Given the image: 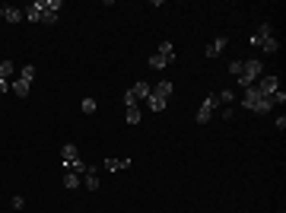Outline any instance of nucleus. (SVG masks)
Masks as SVG:
<instances>
[{
    "label": "nucleus",
    "instance_id": "1",
    "mask_svg": "<svg viewBox=\"0 0 286 213\" xmlns=\"http://www.w3.org/2000/svg\"><path fill=\"white\" fill-rule=\"evenodd\" d=\"M242 105L248 108V112H255V115H267V112H274V102L271 96H261L255 86H248L245 92H242Z\"/></svg>",
    "mask_w": 286,
    "mask_h": 213
},
{
    "label": "nucleus",
    "instance_id": "2",
    "mask_svg": "<svg viewBox=\"0 0 286 213\" xmlns=\"http://www.w3.org/2000/svg\"><path fill=\"white\" fill-rule=\"evenodd\" d=\"M258 76H264V64H261V61H255V57H248V61H242V73L236 76V83L248 89V86H255Z\"/></svg>",
    "mask_w": 286,
    "mask_h": 213
},
{
    "label": "nucleus",
    "instance_id": "3",
    "mask_svg": "<svg viewBox=\"0 0 286 213\" xmlns=\"http://www.w3.org/2000/svg\"><path fill=\"white\" fill-rule=\"evenodd\" d=\"M213 112H220V102H216V92H210V96H204V105L197 108L194 121H197V124H207V121L213 118Z\"/></svg>",
    "mask_w": 286,
    "mask_h": 213
},
{
    "label": "nucleus",
    "instance_id": "4",
    "mask_svg": "<svg viewBox=\"0 0 286 213\" xmlns=\"http://www.w3.org/2000/svg\"><path fill=\"white\" fill-rule=\"evenodd\" d=\"M60 6H64V0H41V25H54Z\"/></svg>",
    "mask_w": 286,
    "mask_h": 213
},
{
    "label": "nucleus",
    "instance_id": "5",
    "mask_svg": "<svg viewBox=\"0 0 286 213\" xmlns=\"http://www.w3.org/2000/svg\"><path fill=\"white\" fill-rule=\"evenodd\" d=\"M255 89L261 92V96H274V92L280 89V76H271V73H267V76H258V80H255Z\"/></svg>",
    "mask_w": 286,
    "mask_h": 213
},
{
    "label": "nucleus",
    "instance_id": "6",
    "mask_svg": "<svg viewBox=\"0 0 286 213\" xmlns=\"http://www.w3.org/2000/svg\"><path fill=\"white\" fill-rule=\"evenodd\" d=\"M271 35H274V25H271V22H261V25L255 29V35H248V45H251V48H261V41L271 38Z\"/></svg>",
    "mask_w": 286,
    "mask_h": 213
},
{
    "label": "nucleus",
    "instance_id": "7",
    "mask_svg": "<svg viewBox=\"0 0 286 213\" xmlns=\"http://www.w3.org/2000/svg\"><path fill=\"white\" fill-rule=\"evenodd\" d=\"M226 45H229V35H216L210 45L204 48V57H220L223 51H226Z\"/></svg>",
    "mask_w": 286,
    "mask_h": 213
},
{
    "label": "nucleus",
    "instance_id": "8",
    "mask_svg": "<svg viewBox=\"0 0 286 213\" xmlns=\"http://www.w3.org/2000/svg\"><path fill=\"white\" fill-rule=\"evenodd\" d=\"M150 92H153V86H150L146 80H137L134 86H131V96H134L137 102H146V99H150Z\"/></svg>",
    "mask_w": 286,
    "mask_h": 213
},
{
    "label": "nucleus",
    "instance_id": "9",
    "mask_svg": "<svg viewBox=\"0 0 286 213\" xmlns=\"http://www.w3.org/2000/svg\"><path fill=\"white\" fill-rule=\"evenodd\" d=\"M83 188L86 191H99V169H95V166H89L83 172Z\"/></svg>",
    "mask_w": 286,
    "mask_h": 213
},
{
    "label": "nucleus",
    "instance_id": "10",
    "mask_svg": "<svg viewBox=\"0 0 286 213\" xmlns=\"http://www.w3.org/2000/svg\"><path fill=\"white\" fill-rule=\"evenodd\" d=\"M76 159H80V150H76V143H64V147H60V163L70 166V163H76Z\"/></svg>",
    "mask_w": 286,
    "mask_h": 213
},
{
    "label": "nucleus",
    "instance_id": "11",
    "mask_svg": "<svg viewBox=\"0 0 286 213\" xmlns=\"http://www.w3.org/2000/svg\"><path fill=\"white\" fill-rule=\"evenodd\" d=\"M172 92H175V83H172V80H159L153 86V96H159V99H166V102H169Z\"/></svg>",
    "mask_w": 286,
    "mask_h": 213
},
{
    "label": "nucleus",
    "instance_id": "12",
    "mask_svg": "<svg viewBox=\"0 0 286 213\" xmlns=\"http://www.w3.org/2000/svg\"><path fill=\"white\" fill-rule=\"evenodd\" d=\"M25 16H22V10L19 6H10V3H3V22H10V25H16V22H22Z\"/></svg>",
    "mask_w": 286,
    "mask_h": 213
},
{
    "label": "nucleus",
    "instance_id": "13",
    "mask_svg": "<svg viewBox=\"0 0 286 213\" xmlns=\"http://www.w3.org/2000/svg\"><path fill=\"white\" fill-rule=\"evenodd\" d=\"M102 169H105V172H121V169H131V159H115V156H108L105 163H102Z\"/></svg>",
    "mask_w": 286,
    "mask_h": 213
},
{
    "label": "nucleus",
    "instance_id": "14",
    "mask_svg": "<svg viewBox=\"0 0 286 213\" xmlns=\"http://www.w3.org/2000/svg\"><path fill=\"white\" fill-rule=\"evenodd\" d=\"M22 16H25V22H41V0L29 3V6L22 10Z\"/></svg>",
    "mask_w": 286,
    "mask_h": 213
},
{
    "label": "nucleus",
    "instance_id": "15",
    "mask_svg": "<svg viewBox=\"0 0 286 213\" xmlns=\"http://www.w3.org/2000/svg\"><path fill=\"white\" fill-rule=\"evenodd\" d=\"M156 54H159L166 64H172L175 61V45H172V41H159V51H156Z\"/></svg>",
    "mask_w": 286,
    "mask_h": 213
},
{
    "label": "nucleus",
    "instance_id": "16",
    "mask_svg": "<svg viewBox=\"0 0 286 213\" xmlns=\"http://www.w3.org/2000/svg\"><path fill=\"white\" fill-rule=\"evenodd\" d=\"M10 89H13L19 99H25V96H29V89H32V83H25V80H19V76H16V80H10Z\"/></svg>",
    "mask_w": 286,
    "mask_h": 213
},
{
    "label": "nucleus",
    "instance_id": "17",
    "mask_svg": "<svg viewBox=\"0 0 286 213\" xmlns=\"http://www.w3.org/2000/svg\"><path fill=\"white\" fill-rule=\"evenodd\" d=\"M216 102H220V108H229L232 102H236V92H232L229 86H226V89H220V92H216Z\"/></svg>",
    "mask_w": 286,
    "mask_h": 213
},
{
    "label": "nucleus",
    "instance_id": "18",
    "mask_svg": "<svg viewBox=\"0 0 286 213\" xmlns=\"http://www.w3.org/2000/svg\"><path fill=\"white\" fill-rule=\"evenodd\" d=\"M64 188H70V191H76V188H83L80 175H76V172H64Z\"/></svg>",
    "mask_w": 286,
    "mask_h": 213
},
{
    "label": "nucleus",
    "instance_id": "19",
    "mask_svg": "<svg viewBox=\"0 0 286 213\" xmlns=\"http://www.w3.org/2000/svg\"><path fill=\"white\" fill-rule=\"evenodd\" d=\"M0 76H3V80H16V64L13 61H0Z\"/></svg>",
    "mask_w": 286,
    "mask_h": 213
},
{
    "label": "nucleus",
    "instance_id": "20",
    "mask_svg": "<svg viewBox=\"0 0 286 213\" xmlns=\"http://www.w3.org/2000/svg\"><path fill=\"white\" fill-rule=\"evenodd\" d=\"M16 76H19V80H25V83H32V80H35V64L19 67V70H16Z\"/></svg>",
    "mask_w": 286,
    "mask_h": 213
},
{
    "label": "nucleus",
    "instance_id": "21",
    "mask_svg": "<svg viewBox=\"0 0 286 213\" xmlns=\"http://www.w3.org/2000/svg\"><path fill=\"white\" fill-rule=\"evenodd\" d=\"M146 105L153 108V112H166V99H159V96H153L150 92V99H146Z\"/></svg>",
    "mask_w": 286,
    "mask_h": 213
},
{
    "label": "nucleus",
    "instance_id": "22",
    "mask_svg": "<svg viewBox=\"0 0 286 213\" xmlns=\"http://www.w3.org/2000/svg\"><path fill=\"white\" fill-rule=\"evenodd\" d=\"M127 124H140V118H143V112H140V105H134V108H127Z\"/></svg>",
    "mask_w": 286,
    "mask_h": 213
},
{
    "label": "nucleus",
    "instance_id": "23",
    "mask_svg": "<svg viewBox=\"0 0 286 213\" xmlns=\"http://www.w3.org/2000/svg\"><path fill=\"white\" fill-rule=\"evenodd\" d=\"M80 108H83V115H92V112H95V99H89V96H86Z\"/></svg>",
    "mask_w": 286,
    "mask_h": 213
},
{
    "label": "nucleus",
    "instance_id": "24",
    "mask_svg": "<svg viewBox=\"0 0 286 213\" xmlns=\"http://www.w3.org/2000/svg\"><path fill=\"white\" fill-rule=\"evenodd\" d=\"M229 73L239 76V73H242V61H229Z\"/></svg>",
    "mask_w": 286,
    "mask_h": 213
},
{
    "label": "nucleus",
    "instance_id": "25",
    "mask_svg": "<svg viewBox=\"0 0 286 213\" xmlns=\"http://www.w3.org/2000/svg\"><path fill=\"white\" fill-rule=\"evenodd\" d=\"M10 204H13V210H22V207H25V198H19V194H16Z\"/></svg>",
    "mask_w": 286,
    "mask_h": 213
},
{
    "label": "nucleus",
    "instance_id": "26",
    "mask_svg": "<svg viewBox=\"0 0 286 213\" xmlns=\"http://www.w3.org/2000/svg\"><path fill=\"white\" fill-rule=\"evenodd\" d=\"M0 92H10V80H3V76H0Z\"/></svg>",
    "mask_w": 286,
    "mask_h": 213
},
{
    "label": "nucleus",
    "instance_id": "27",
    "mask_svg": "<svg viewBox=\"0 0 286 213\" xmlns=\"http://www.w3.org/2000/svg\"><path fill=\"white\" fill-rule=\"evenodd\" d=\"M0 19H3V3H0Z\"/></svg>",
    "mask_w": 286,
    "mask_h": 213
},
{
    "label": "nucleus",
    "instance_id": "28",
    "mask_svg": "<svg viewBox=\"0 0 286 213\" xmlns=\"http://www.w3.org/2000/svg\"><path fill=\"white\" fill-rule=\"evenodd\" d=\"M280 213H283V210H280Z\"/></svg>",
    "mask_w": 286,
    "mask_h": 213
}]
</instances>
